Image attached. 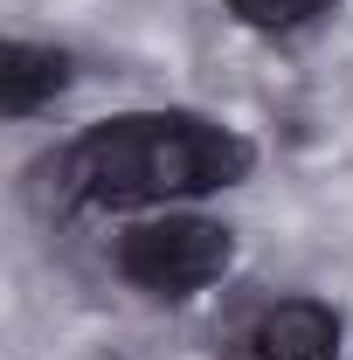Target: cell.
Returning <instances> with one entry per match:
<instances>
[{
    "mask_svg": "<svg viewBox=\"0 0 353 360\" xmlns=\"http://www.w3.org/2000/svg\"><path fill=\"white\" fill-rule=\"evenodd\" d=\"M257 167V146L215 125V118H194V111H125V118H104L84 139L63 146L56 174L77 201L97 208H146V201H187V194H222V187H243Z\"/></svg>",
    "mask_w": 353,
    "mask_h": 360,
    "instance_id": "6da1fadb",
    "label": "cell"
},
{
    "mask_svg": "<svg viewBox=\"0 0 353 360\" xmlns=\"http://www.w3.org/2000/svg\"><path fill=\"white\" fill-rule=\"evenodd\" d=\"M236 257V236L215 215H146L118 236V277L146 298H194Z\"/></svg>",
    "mask_w": 353,
    "mask_h": 360,
    "instance_id": "7a4b0ae2",
    "label": "cell"
},
{
    "mask_svg": "<svg viewBox=\"0 0 353 360\" xmlns=\"http://www.w3.org/2000/svg\"><path fill=\"white\" fill-rule=\"evenodd\" d=\"M250 347L264 360H340V312L326 298H277L257 319Z\"/></svg>",
    "mask_w": 353,
    "mask_h": 360,
    "instance_id": "3957f363",
    "label": "cell"
},
{
    "mask_svg": "<svg viewBox=\"0 0 353 360\" xmlns=\"http://www.w3.org/2000/svg\"><path fill=\"white\" fill-rule=\"evenodd\" d=\"M70 56L49 42H7L0 49V111L7 118H35L42 104H56L70 90Z\"/></svg>",
    "mask_w": 353,
    "mask_h": 360,
    "instance_id": "277c9868",
    "label": "cell"
},
{
    "mask_svg": "<svg viewBox=\"0 0 353 360\" xmlns=\"http://www.w3.org/2000/svg\"><path fill=\"white\" fill-rule=\"evenodd\" d=\"M243 28H264V35H284V28H305L319 14H333V0H222Z\"/></svg>",
    "mask_w": 353,
    "mask_h": 360,
    "instance_id": "5b68a950",
    "label": "cell"
},
{
    "mask_svg": "<svg viewBox=\"0 0 353 360\" xmlns=\"http://www.w3.org/2000/svg\"><path fill=\"white\" fill-rule=\"evenodd\" d=\"M222 360H264V354H257V347H236V354H222Z\"/></svg>",
    "mask_w": 353,
    "mask_h": 360,
    "instance_id": "8992f818",
    "label": "cell"
}]
</instances>
